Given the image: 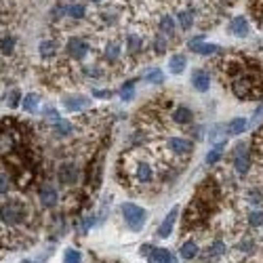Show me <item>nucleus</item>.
<instances>
[{"label": "nucleus", "mask_w": 263, "mask_h": 263, "mask_svg": "<svg viewBox=\"0 0 263 263\" xmlns=\"http://www.w3.org/2000/svg\"><path fill=\"white\" fill-rule=\"evenodd\" d=\"M27 219V207L19 200H6L0 204V221L6 227H17Z\"/></svg>", "instance_id": "1"}, {"label": "nucleus", "mask_w": 263, "mask_h": 263, "mask_svg": "<svg viewBox=\"0 0 263 263\" xmlns=\"http://www.w3.org/2000/svg\"><path fill=\"white\" fill-rule=\"evenodd\" d=\"M120 213H122L124 223L129 225V230H133V232H141V227L147 221V211L135 202H122L120 204Z\"/></svg>", "instance_id": "2"}, {"label": "nucleus", "mask_w": 263, "mask_h": 263, "mask_svg": "<svg viewBox=\"0 0 263 263\" xmlns=\"http://www.w3.org/2000/svg\"><path fill=\"white\" fill-rule=\"evenodd\" d=\"M251 154H248V145L244 141L234 145V152H232V165H234V170L240 175V177H246V173L251 170Z\"/></svg>", "instance_id": "3"}, {"label": "nucleus", "mask_w": 263, "mask_h": 263, "mask_svg": "<svg viewBox=\"0 0 263 263\" xmlns=\"http://www.w3.org/2000/svg\"><path fill=\"white\" fill-rule=\"evenodd\" d=\"M133 177L135 181L141 183V186H150L154 181V168L150 165V160L147 158H137L133 165Z\"/></svg>", "instance_id": "4"}, {"label": "nucleus", "mask_w": 263, "mask_h": 263, "mask_svg": "<svg viewBox=\"0 0 263 263\" xmlns=\"http://www.w3.org/2000/svg\"><path fill=\"white\" fill-rule=\"evenodd\" d=\"M57 179H59L61 186H74L80 179V167L76 162H63V165L57 168Z\"/></svg>", "instance_id": "5"}, {"label": "nucleus", "mask_w": 263, "mask_h": 263, "mask_svg": "<svg viewBox=\"0 0 263 263\" xmlns=\"http://www.w3.org/2000/svg\"><path fill=\"white\" fill-rule=\"evenodd\" d=\"M232 91H234V95L240 97V99H251V97H255L253 95V78H248L246 74L234 76Z\"/></svg>", "instance_id": "6"}, {"label": "nucleus", "mask_w": 263, "mask_h": 263, "mask_svg": "<svg viewBox=\"0 0 263 263\" xmlns=\"http://www.w3.org/2000/svg\"><path fill=\"white\" fill-rule=\"evenodd\" d=\"M66 51L70 55V59H74V61H82L84 57L89 55L91 51V47H89V42L87 40H82V38H70L68 40V45H66Z\"/></svg>", "instance_id": "7"}, {"label": "nucleus", "mask_w": 263, "mask_h": 263, "mask_svg": "<svg viewBox=\"0 0 263 263\" xmlns=\"http://www.w3.org/2000/svg\"><path fill=\"white\" fill-rule=\"evenodd\" d=\"M61 105L72 114H80L87 108H91V99L84 97V95H68V97L61 99Z\"/></svg>", "instance_id": "8"}, {"label": "nucleus", "mask_w": 263, "mask_h": 263, "mask_svg": "<svg viewBox=\"0 0 263 263\" xmlns=\"http://www.w3.org/2000/svg\"><path fill=\"white\" fill-rule=\"evenodd\" d=\"M167 150L173 152L175 156H188L194 150V141H190L186 137H168L167 139Z\"/></svg>", "instance_id": "9"}, {"label": "nucleus", "mask_w": 263, "mask_h": 263, "mask_svg": "<svg viewBox=\"0 0 263 263\" xmlns=\"http://www.w3.org/2000/svg\"><path fill=\"white\" fill-rule=\"evenodd\" d=\"M179 213H181L179 204H175V207L168 211V215L162 219L158 232H156V234H158V238H168L170 234H173V227H175V223H177V217H179Z\"/></svg>", "instance_id": "10"}, {"label": "nucleus", "mask_w": 263, "mask_h": 263, "mask_svg": "<svg viewBox=\"0 0 263 263\" xmlns=\"http://www.w3.org/2000/svg\"><path fill=\"white\" fill-rule=\"evenodd\" d=\"M227 30H230V34L236 38H246L248 32H251V24H248V19L244 15H238L230 21V27H227Z\"/></svg>", "instance_id": "11"}, {"label": "nucleus", "mask_w": 263, "mask_h": 263, "mask_svg": "<svg viewBox=\"0 0 263 263\" xmlns=\"http://www.w3.org/2000/svg\"><path fill=\"white\" fill-rule=\"evenodd\" d=\"M38 196H40V204L45 209H53V207H57V202H59V191H57V188L48 186V183L40 188Z\"/></svg>", "instance_id": "12"}, {"label": "nucleus", "mask_w": 263, "mask_h": 263, "mask_svg": "<svg viewBox=\"0 0 263 263\" xmlns=\"http://www.w3.org/2000/svg\"><path fill=\"white\" fill-rule=\"evenodd\" d=\"M188 47H190V51H194L196 55H202V57H209V55L219 53V47L217 45H213V42H204V45H202V38L190 40Z\"/></svg>", "instance_id": "13"}, {"label": "nucleus", "mask_w": 263, "mask_h": 263, "mask_svg": "<svg viewBox=\"0 0 263 263\" xmlns=\"http://www.w3.org/2000/svg\"><path fill=\"white\" fill-rule=\"evenodd\" d=\"M191 87L196 91H200V93H207L211 89V76L207 70H194L191 72Z\"/></svg>", "instance_id": "14"}, {"label": "nucleus", "mask_w": 263, "mask_h": 263, "mask_svg": "<svg viewBox=\"0 0 263 263\" xmlns=\"http://www.w3.org/2000/svg\"><path fill=\"white\" fill-rule=\"evenodd\" d=\"M51 129H53V135L57 139H66V137H70V135L74 133V124L70 122V120H66V118H59V120H55V122L51 124Z\"/></svg>", "instance_id": "15"}, {"label": "nucleus", "mask_w": 263, "mask_h": 263, "mask_svg": "<svg viewBox=\"0 0 263 263\" xmlns=\"http://www.w3.org/2000/svg\"><path fill=\"white\" fill-rule=\"evenodd\" d=\"M147 263H177V259L170 255L167 248H154V251L147 255Z\"/></svg>", "instance_id": "16"}, {"label": "nucleus", "mask_w": 263, "mask_h": 263, "mask_svg": "<svg viewBox=\"0 0 263 263\" xmlns=\"http://www.w3.org/2000/svg\"><path fill=\"white\" fill-rule=\"evenodd\" d=\"M120 53H122V47H120L118 40H110L103 48V57H105L108 63H116L120 59Z\"/></svg>", "instance_id": "17"}, {"label": "nucleus", "mask_w": 263, "mask_h": 263, "mask_svg": "<svg viewBox=\"0 0 263 263\" xmlns=\"http://www.w3.org/2000/svg\"><path fill=\"white\" fill-rule=\"evenodd\" d=\"M225 129H227V137H238V135H242L248 129V120L246 118H234V120H230V124H227Z\"/></svg>", "instance_id": "18"}, {"label": "nucleus", "mask_w": 263, "mask_h": 263, "mask_svg": "<svg viewBox=\"0 0 263 263\" xmlns=\"http://www.w3.org/2000/svg\"><path fill=\"white\" fill-rule=\"evenodd\" d=\"M198 253H200V246H198L194 240H188V242H183L179 246V257L186 259V261H191L198 257Z\"/></svg>", "instance_id": "19"}, {"label": "nucleus", "mask_w": 263, "mask_h": 263, "mask_svg": "<svg viewBox=\"0 0 263 263\" xmlns=\"http://www.w3.org/2000/svg\"><path fill=\"white\" fill-rule=\"evenodd\" d=\"M177 24H179V27L183 32H190L191 27H194V13L186 11V9L177 11Z\"/></svg>", "instance_id": "20"}, {"label": "nucleus", "mask_w": 263, "mask_h": 263, "mask_svg": "<svg viewBox=\"0 0 263 263\" xmlns=\"http://www.w3.org/2000/svg\"><path fill=\"white\" fill-rule=\"evenodd\" d=\"M141 48H143V38H141L139 34H135V32L126 34V51L133 55V53H139Z\"/></svg>", "instance_id": "21"}, {"label": "nucleus", "mask_w": 263, "mask_h": 263, "mask_svg": "<svg viewBox=\"0 0 263 263\" xmlns=\"http://www.w3.org/2000/svg\"><path fill=\"white\" fill-rule=\"evenodd\" d=\"M227 251L225 244L221 242V240H215V242H211L207 246V253H204V259H217V257H221V255Z\"/></svg>", "instance_id": "22"}, {"label": "nucleus", "mask_w": 263, "mask_h": 263, "mask_svg": "<svg viewBox=\"0 0 263 263\" xmlns=\"http://www.w3.org/2000/svg\"><path fill=\"white\" fill-rule=\"evenodd\" d=\"M173 120L177 124H190L191 120H194V114H191V110L190 108H177L175 112H173Z\"/></svg>", "instance_id": "23"}, {"label": "nucleus", "mask_w": 263, "mask_h": 263, "mask_svg": "<svg viewBox=\"0 0 263 263\" xmlns=\"http://www.w3.org/2000/svg\"><path fill=\"white\" fill-rule=\"evenodd\" d=\"M186 66H188V59L183 55H173L170 57V61H168L170 74H181L183 70H186Z\"/></svg>", "instance_id": "24"}, {"label": "nucleus", "mask_w": 263, "mask_h": 263, "mask_svg": "<svg viewBox=\"0 0 263 263\" xmlns=\"http://www.w3.org/2000/svg\"><path fill=\"white\" fill-rule=\"evenodd\" d=\"M143 80L150 84H162L165 82V72H162L160 68H150V70H145Z\"/></svg>", "instance_id": "25"}, {"label": "nucleus", "mask_w": 263, "mask_h": 263, "mask_svg": "<svg viewBox=\"0 0 263 263\" xmlns=\"http://www.w3.org/2000/svg\"><path fill=\"white\" fill-rule=\"evenodd\" d=\"M225 137H227V129L221 126V124H215L211 129V133H209V139H211L213 145L215 143H225Z\"/></svg>", "instance_id": "26"}, {"label": "nucleus", "mask_w": 263, "mask_h": 263, "mask_svg": "<svg viewBox=\"0 0 263 263\" xmlns=\"http://www.w3.org/2000/svg\"><path fill=\"white\" fill-rule=\"evenodd\" d=\"M38 51H40L42 59H53V57L57 55V45L53 40H42L40 47H38Z\"/></svg>", "instance_id": "27"}, {"label": "nucleus", "mask_w": 263, "mask_h": 263, "mask_svg": "<svg viewBox=\"0 0 263 263\" xmlns=\"http://www.w3.org/2000/svg\"><path fill=\"white\" fill-rule=\"evenodd\" d=\"M175 19L170 17V15H162L160 17V32L165 34V36H168V38H173L175 36Z\"/></svg>", "instance_id": "28"}, {"label": "nucleus", "mask_w": 263, "mask_h": 263, "mask_svg": "<svg viewBox=\"0 0 263 263\" xmlns=\"http://www.w3.org/2000/svg\"><path fill=\"white\" fill-rule=\"evenodd\" d=\"M38 103H40V97L36 93H27L24 97V101H21V108H24L27 114H34L38 110Z\"/></svg>", "instance_id": "29"}, {"label": "nucleus", "mask_w": 263, "mask_h": 263, "mask_svg": "<svg viewBox=\"0 0 263 263\" xmlns=\"http://www.w3.org/2000/svg\"><path fill=\"white\" fill-rule=\"evenodd\" d=\"M15 45H17V38L15 36H4L2 40H0V53H2L4 57H11L13 53H15Z\"/></svg>", "instance_id": "30"}, {"label": "nucleus", "mask_w": 263, "mask_h": 263, "mask_svg": "<svg viewBox=\"0 0 263 263\" xmlns=\"http://www.w3.org/2000/svg\"><path fill=\"white\" fill-rule=\"evenodd\" d=\"M223 150H225V143H215L213 145V150L207 154V165H217L219 160H221V154H223Z\"/></svg>", "instance_id": "31"}, {"label": "nucleus", "mask_w": 263, "mask_h": 263, "mask_svg": "<svg viewBox=\"0 0 263 263\" xmlns=\"http://www.w3.org/2000/svg\"><path fill=\"white\" fill-rule=\"evenodd\" d=\"M82 74H84V78H91V80H99V78H103V70L95 66V63H91V66L82 68Z\"/></svg>", "instance_id": "32"}, {"label": "nucleus", "mask_w": 263, "mask_h": 263, "mask_svg": "<svg viewBox=\"0 0 263 263\" xmlns=\"http://www.w3.org/2000/svg\"><path fill=\"white\" fill-rule=\"evenodd\" d=\"M246 223L251 227H263V211H259V209L251 211L246 217Z\"/></svg>", "instance_id": "33"}, {"label": "nucleus", "mask_w": 263, "mask_h": 263, "mask_svg": "<svg viewBox=\"0 0 263 263\" xmlns=\"http://www.w3.org/2000/svg\"><path fill=\"white\" fill-rule=\"evenodd\" d=\"M133 97H135V80L124 82L122 89H120V99H122V101H131Z\"/></svg>", "instance_id": "34"}, {"label": "nucleus", "mask_w": 263, "mask_h": 263, "mask_svg": "<svg viewBox=\"0 0 263 263\" xmlns=\"http://www.w3.org/2000/svg\"><path fill=\"white\" fill-rule=\"evenodd\" d=\"M87 9H84V4H78V2H74V4H70L68 6V17H72V19H82L87 13H84Z\"/></svg>", "instance_id": "35"}, {"label": "nucleus", "mask_w": 263, "mask_h": 263, "mask_svg": "<svg viewBox=\"0 0 263 263\" xmlns=\"http://www.w3.org/2000/svg\"><path fill=\"white\" fill-rule=\"evenodd\" d=\"M167 47H168V42H167V36L165 34H156V38H154V51L162 55V53H167Z\"/></svg>", "instance_id": "36"}, {"label": "nucleus", "mask_w": 263, "mask_h": 263, "mask_svg": "<svg viewBox=\"0 0 263 263\" xmlns=\"http://www.w3.org/2000/svg\"><path fill=\"white\" fill-rule=\"evenodd\" d=\"M246 202L248 204H263V191L261 190H248L246 191Z\"/></svg>", "instance_id": "37"}, {"label": "nucleus", "mask_w": 263, "mask_h": 263, "mask_svg": "<svg viewBox=\"0 0 263 263\" xmlns=\"http://www.w3.org/2000/svg\"><path fill=\"white\" fill-rule=\"evenodd\" d=\"M63 263H82V255L76 251V248H68L63 253Z\"/></svg>", "instance_id": "38"}, {"label": "nucleus", "mask_w": 263, "mask_h": 263, "mask_svg": "<svg viewBox=\"0 0 263 263\" xmlns=\"http://www.w3.org/2000/svg\"><path fill=\"white\" fill-rule=\"evenodd\" d=\"M263 124V105H259L257 110H255V114H253V118L248 120V129H259V126Z\"/></svg>", "instance_id": "39"}, {"label": "nucleus", "mask_w": 263, "mask_h": 263, "mask_svg": "<svg viewBox=\"0 0 263 263\" xmlns=\"http://www.w3.org/2000/svg\"><path fill=\"white\" fill-rule=\"evenodd\" d=\"M9 191H11V179H9V175L0 173V196L9 194Z\"/></svg>", "instance_id": "40"}, {"label": "nucleus", "mask_w": 263, "mask_h": 263, "mask_svg": "<svg viewBox=\"0 0 263 263\" xmlns=\"http://www.w3.org/2000/svg\"><path fill=\"white\" fill-rule=\"evenodd\" d=\"M19 91L17 89H13L11 93H9V99H6V103H9V108L11 110H15V108H19Z\"/></svg>", "instance_id": "41"}, {"label": "nucleus", "mask_w": 263, "mask_h": 263, "mask_svg": "<svg viewBox=\"0 0 263 263\" xmlns=\"http://www.w3.org/2000/svg\"><path fill=\"white\" fill-rule=\"evenodd\" d=\"M238 248H240L242 253H248V255H251V253L255 251V242H253V240H248V238H246V240H242V242H240V246H238Z\"/></svg>", "instance_id": "42"}, {"label": "nucleus", "mask_w": 263, "mask_h": 263, "mask_svg": "<svg viewBox=\"0 0 263 263\" xmlns=\"http://www.w3.org/2000/svg\"><path fill=\"white\" fill-rule=\"evenodd\" d=\"M154 248H156L154 244H141V255H143V257H147V255H150Z\"/></svg>", "instance_id": "43"}, {"label": "nucleus", "mask_w": 263, "mask_h": 263, "mask_svg": "<svg viewBox=\"0 0 263 263\" xmlns=\"http://www.w3.org/2000/svg\"><path fill=\"white\" fill-rule=\"evenodd\" d=\"M93 95L99 97V99H108L112 93H110V91H93Z\"/></svg>", "instance_id": "44"}, {"label": "nucleus", "mask_w": 263, "mask_h": 263, "mask_svg": "<svg viewBox=\"0 0 263 263\" xmlns=\"http://www.w3.org/2000/svg\"><path fill=\"white\" fill-rule=\"evenodd\" d=\"M93 2H101V0H93Z\"/></svg>", "instance_id": "45"}, {"label": "nucleus", "mask_w": 263, "mask_h": 263, "mask_svg": "<svg viewBox=\"0 0 263 263\" xmlns=\"http://www.w3.org/2000/svg\"><path fill=\"white\" fill-rule=\"evenodd\" d=\"M24 263H34V261H24Z\"/></svg>", "instance_id": "46"}]
</instances>
